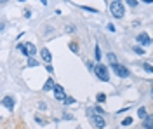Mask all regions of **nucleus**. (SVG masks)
Wrapping results in <instances>:
<instances>
[{"mask_svg":"<svg viewBox=\"0 0 153 129\" xmlns=\"http://www.w3.org/2000/svg\"><path fill=\"white\" fill-rule=\"evenodd\" d=\"M108 7H110V12H111V16H113V18H117V19H124V18H125V5L122 4V2L110 0Z\"/></svg>","mask_w":153,"mask_h":129,"instance_id":"nucleus-1","label":"nucleus"},{"mask_svg":"<svg viewBox=\"0 0 153 129\" xmlns=\"http://www.w3.org/2000/svg\"><path fill=\"white\" fill-rule=\"evenodd\" d=\"M92 73H94L101 82H110V72H108V68H106L103 63H96L94 72H92Z\"/></svg>","mask_w":153,"mask_h":129,"instance_id":"nucleus-2","label":"nucleus"},{"mask_svg":"<svg viewBox=\"0 0 153 129\" xmlns=\"http://www.w3.org/2000/svg\"><path fill=\"white\" fill-rule=\"evenodd\" d=\"M111 72H113V73H117L120 79H127V77L131 75L129 68H127V66H124V65H120V63H113V65H111Z\"/></svg>","mask_w":153,"mask_h":129,"instance_id":"nucleus-3","label":"nucleus"},{"mask_svg":"<svg viewBox=\"0 0 153 129\" xmlns=\"http://www.w3.org/2000/svg\"><path fill=\"white\" fill-rule=\"evenodd\" d=\"M52 92H54V99H56V101L65 103V99H66V92H65V87H63V86L56 84L54 89H52Z\"/></svg>","mask_w":153,"mask_h":129,"instance_id":"nucleus-4","label":"nucleus"},{"mask_svg":"<svg viewBox=\"0 0 153 129\" xmlns=\"http://www.w3.org/2000/svg\"><path fill=\"white\" fill-rule=\"evenodd\" d=\"M91 122H92V126H94L96 129H105L106 128L105 115H97V113H94V115L91 117Z\"/></svg>","mask_w":153,"mask_h":129,"instance_id":"nucleus-5","label":"nucleus"},{"mask_svg":"<svg viewBox=\"0 0 153 129\" xmlns=\"http://www.w3.org/2000/svg\"><path fill=\"white\" fill-rule=\"evenodd\" d=\"M136 42H137V45H152V37L146 31H141L136 35Z\"/></svg>","mask_w":153,"mask_h":129,"instance_id":"nucleus-6","label":"nucleus"},{"mask_svg":"<svg viewBox=\"0 0 153 129\" xmlns=\"http://www.w3.org/2000/svg\"><path fill=\"white\" fill-rule=\"evenodd\" d=\"M40 60L44 61L45 65H51V61H52V52H51L47 47H42V49H40Z\"/></svg>","mask_w":153,"mask_h":129,"instance_id":"nucleus-7","label":"nucleus"},{"mask_svg":"<svg viewBox=\"0 0 153 129\" xmlns=\"http://www.w3.org/2000/svg\"><path fill=\"white\" fill-rule=\"evenodd\" d=\"M2 105L5 107L7 110H14V107H16V101H14V98L12 96H4V99H2Z\"/></svg>","mask_w":153,"mask_h":129,"instance_id":"nucleus-8","label":"nucleus"},{"mask_svg":"<svg viewBox=\"0 0 153 129\" xmlns=\"http://www.w3.org/2000/svg\"><path fill=\"white\" fill-rule=\"evenodd\" d=\"M54 86H56V84H54V79H47L45 84H44V87H42V91H44V92H49V91L54 89Z\"/></svg>","mask_w":153,"mask_h":129,"instance_id":"nucleus-9","label":"nucleus"},{"mask_svg":"<svg viewBox=\"0 0 153 129\" xmlns=\"http://www.w3.org/2000/svg\"><path fill=\"white\" fill-rule=\"evenodd\" d=\"M16 47H18V51H19V52H23V56H26V58H30V51H28V45H26V44H18Z\"/></svg>","mask_w":153,"mask_h":129,"instance_id":"nucleus-10","label":"nucleus"},{"mask_svg":"<svg viewBox=\"0 0 153 129\" xmlns=\"http://www.w3.org/2000/svg\"><path fill=\"white\" fill-rule=\"evenodd\" d=\"M38 65H40V61L35 60V58H28V61H26V66H28V68H35Z\"/></svg>","mask_w":153,"mask_h":129,"instance_id":"nucleus-11","label":"nucleus"},{"mask_svg":"<svg viewBox=\"0 0 153 129\" xmlns=\"http://www.w3.org/2000/svg\"><path fill=\"white\" fill-rule=\"evenodd\" d=\"M94 58H96V63H101V47L96 44L94 47Z\"/></svg>","mask_w":153,"mask_h":129,"instance_id":"nucleus-12","label":"nucleus"},{"mask_svg":"<svg viewBox=\"0 0 153 129\" xmlns=\"http://www.w3.org/2000/svg\"><path fill=\"white\" fill-rule=\"evenodd\" d=\"M137 117L141 120H144L146 117H148V112H146V108L144 107H141V108H137Z\"/></svg>","mask_w":153,"mask_h":129,"instance_id":"nucleus-13","label":"nucleus"},{"mask_svg":"<svg viewBox=\"0 0 153 129\" xmlns=\"http://www.w3.org/2000/svg\"><path fill=\"white\" fill-rule=\"evenodd\" d=\"M26 45H28V51H30V58H33V56L37 54V45H35V44H31V42H28Z\"/></svg>","mask_w":153,"mask_h":129,"instance_id":"nucleus-14","label":"nucleus"},{"mask_svg":"<svg viewBox=\"0 0 153 129\" xmlns=\"http://www.w3.org/2000/svg\"><path fill=\"white\" fill-rule=\"evenodd\" d=\"M96 101H97V105H103V103L106 101V94L105 92H99V94L96 96Z\"/></svg>","mask_w":153,"mask_h":129,"instance_id":"nucleus-15","label":"nucleus"},{"mask_svg":"<svg viewBox=\"0 0 153 129\" xmlns=\"http://www.w3.org/2000/svg\"><path fill=\"white\" fill-rule=\"evenodd\" d=\"M143 70L146 73H152L153 75V65H150V63H143Z\"/></svg>","mask_w":153,"mask_h":129,"instance_id":"nucleus-16","label":"nucleus"},{"mask_svg":"<svg viewBox=\"0 0 153 129\" xmlns=\"http://www.w3.org/2000/svg\"><path fill=\"white\" fill-rule=\"evenodd\" d=\"M68 47H70V51H71V52H78V44H76V42H70V44H68Z\"/></svg>","mask_w":153,"mask_h":129,"instance_id":"nucleus-17","label":"nucleus"},{"mask_svg":"<svg viewBox=\"0 0 153 129\" xmlns=\"http://www.w3.org/2000/svg\"><path fill=\"white\" fill-rule=\"evenodd\" d=\"M108 60H110V65L118 63V61H117V54H115V52H108Z\"/></svg>","mask_w":153,"mask_h":129,"instance_id":"nucleus-18","label":"nucleus"},{"mask_svg":"<svg viewBox=\"0 0 153 129\" xmlns=\"http://www.w3.org/2000/svg\"><path fill=\"white\" fill-rule=\"evenodd\" d=\"M132 51L136 52V54H139V56H141V54H144V49L141 47V45H134V47H132Z\"/></svg>","mask_w":153,"mask_h":129,"instance_id":"nucleus-19","label":"nucleus"},{"mask_svg":"<svg viewBox=\"0 0 153 129\" xmlns=\"http://www.w3.org/2000/svg\"><path fill=\"white\" fill-rule=\"evenodd\" d=\"M94 112L97 113V115H105V110L101 108L99 105H94Z\"/></svg>","mask_w":153,"mask_h":129,"instance_id":"nucleus-20","label":"nucleus"},{"mask_svg":"<svg viewBox=\"0 0 153 129\" xmlns=\"http://www.w3.org/2000/svg\"><path fill=\"white\" fill-rule=\"evenodd\" d=\"M134 120H132V117H125L124 120H122V126H131Z\"/></svg>","mask_w":153,"mask_h":129,"instance_id":"nucleus-21","label":"nucleus"},{"mask_svg":"<svg viewBox=\"0 0 153 129\" xmlns=\"http://www.w3.org/2000/svg\"><path fill=\"white\" fill-rule=\"evenodd\" d=\"M76 101L75 98H71V96H66V99H65V105H75Z\"/></svg>","mask_w":153,"mask_h":129,"instance_id":"nucleus-22","label":"nucleus"},{"mask_svg":"<svg viewBox=\"0 0 153 129\" xmlns=\"http://www.w3.org/2000/svg\"><path fill=\"white\" fill-rule=\"evenodd\" d=\"M125 4L129 7H137V0H125Z\"/></svg>","mask_w":153,"mask_h":129,"instance_id":"nucleus-23","label":"nucleus"},{"mask_svg":"<svg viewBox=\"0 0 153 129\" xmlns=\"http://www.w3.org/2000/svg\"><path fill=\"white\" fill-rule=\"evenodd\" d=\"M82 9L87 10V12H92V14H97V9H92V7H85V5H82Z\"/></svg>","mask_w":153,"mask_h":129,"instance_id":"nucleus-24","label":"nucleus"},{"mask_svg":"<svg viewBox=\"0 0 153 129\" xmlns=\"http://www.w3.org/2000/svg\"><path fill=\"white\" fill-rule=\"evenodd\" d=\"M63 119H65V120H73L75 117H73L71 113H66V112H65V113H63Z\"/></svg>","mask_w":153,"mask_h":129,"instance_id":"nucleus-25","label":"nucleus"},{"mask_svg":"<svg viewBox=\"0 0 153 129\" xmlns=\"http://www.w3.org/2000/svg\"><path fill=\"white\" fill-rule=\"evenodd\" d=\"M106 28H108L110 33H115V30H117V28H115V25H111V23H108V26H106Z\"/></svg>","mask_w":153,"mask_h":129,"instance_id":"nucleus-26","label":"nucleus"},{"mask_svg":"<svg viewBox=\"0 0 153 129\" xmlns=\"http://www.w3.org/2000/svg\"><path fill=\"white\" fill-rule=\"evenodd\" d=\"M143 129H153V124H148L146 120H143Z\"/></svg>","mask_w":153,"mask_h":129,"instance_id":"nucleus-27","label":"nucleus"},{"mask_svg":"<svg viewBox=\"0 0 153 129\" xmlns=\"http://www.w3.org/2000/svg\"><path fill=\"white\" fill-rule=\"evenodd\" d=\"M35 122H37V124H40V126H44V124H45V120L42 119V117H35Z\"/></svg>","mask_w":153,"mask_h":129,"instance_id":"nucleus-28","label":"nucleus"},{"mask_svg":"<svg viewBox=\"0 0 153 129\" xmlns=\"http://www.w3.org/2000/svg\"><path fill=\"white\" fill-rule=\"evenodd\" d=\"M94 66H96V65L92 63V61H87V68L91 70V72H94Z\"/></svg>","mask_w":153,"mask_h":129,"instance_id":"nucleus-29","label":"nucleus"},{"mask_svg":"<svg viewBox=\"0 0 153 129\" xmlns=\"http://www.w3.org/2000/svg\"><path fill=\"white\" fill-rule=\"evenodd\" d=\"M144 120H146L148 124H153V113H152V115H148V117H146Z\"/></svg>","mask_w":153,"mask_h":129,"instance_id":"nucleus-30","label":"nucleus"},{"mask_svg":"<svg viewBox=\"0 0 153 129\" xmlns=\"http://www.w3.org/2000/svg\"><path fill=\"white\" fill-rule=\"evenodd\" d=\"M38 108L40 110H47V105H45V103H38Z\"/></svg>","mask_w":153,"mask_h":129,"instance_id":"nucleus-31","label":"nucleus"},{"mask_svg":"<svg viewBox=\"0 0 153 129\" xmlns=\"http://www.w3.org/2000/svg\"><path fill=\"white\" fill-rule=\"evenodd\" d=\"M45 68H47V72H49V73H54V68H52V66H51V65H47V66H45Z\"/></svg>","mask_w":153,"mask_h":129,"instance_id":"nucleus-32","label":"nucleus"},{"mask_svg":"<svg viewBox=\"0 0 153 129\" xmlns=\"http://www.w3.org/2000/svg\"><path fill=\"white\" fill-rule=\"evenodd\" d=\"M25 18H26V19H28V18H31V10H26V12H25Z\"/></svg>","mask_w":153,"mask_h":129,"instance_id":"nucleus-33","label":"nucleus"},{"mask_svg":"<svg viewBox=\"0 0 153 129\" xmlns=\"http://www.w3.org/2000/svg\"><path fill=\"white\" fill-rule=\"evenodd\" d=\"M38 2H40L42 5H47V0H38Z\"/></svg>","mask_w":153,"mask_h":129,"instance_id":"nucleus-34","label":"nucleus"},{"mask_svg":"<svg viewBox=\"0 0 153 129\" xmlns=\"http://www.w3.org/2000/svg\"><path fill=\"white\" fill-rule=\"evenodd\" d=\"M141 2H144V4H153V0H141Z\"/></svg>","mask_w":153,"mask_h":129,"instance_id":"nucleus-35","label":"nucleus"},{"mask_svg":"<svg viewBox=\"0 0 153 129\" xmlns=\"http://www.w3.org/2000/svg\"><path fill=\"white\" fill-rule=\"evenodd\" d=\"M0 2H2V5H5V4H7L9 0H0Z\"/></svg>","mask_w":153,"mask_h":129,"instance_id":"nucleus-36","label":"nucleus"},{"mask_svg":"<svg viewBox=\"0 0 153 129\" xmlns=\"http://www.w3.org/2000/svg\"><path fill=\"white\" fill-rule=\"evenodd\" d=\"M150 94H152V96H153V86H152V91H150Z\"/></svg>","mask_w":153,"mask_h":129,"instance_id":"nucleus-37","label":"nucleus"},{"mask_svg":"<svg viewBox=\"0 0 153 129\" xmlns=\"http://www.w3.org/2000/svg\"><path fill=\"white\" fill-rule=\"evenodd\" d=\"M152 45H153V37H152Z\"/></svg>","mask_w":153,"mask_h":129,"instance_id":"nucleus-38","label":"nucleus"},{"mask_svg":"<svg viewBox=\"0 0 153 129\" xmlns=\"http://www.w3.org/2000/svg\"><path fill=\"white\" fill-rule=\"evenodd\" d=\"M115 2H122V0H115Z\"/></svg>","mask_w":153,"mask_h":129,"instance_id":"nucleus-39","label":"nucleus"},{"mask_svg":"<svg viewBox=\"0 0 153 129\" xmlns=\"http://www.w3.org/2000/svg\"><path fill=\"white\" fill-rule=\"evenodd\" d=\"M19 2H25V0H19Z\"/></svg>","mask_w":153,"mask_h":129,"instance_id":"nucleus-40","label":"nucleus"}]
</instances>
